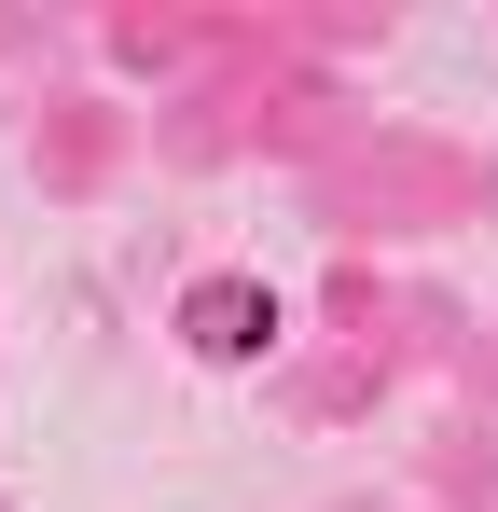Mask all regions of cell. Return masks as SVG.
<instances>
[{
	"label": "cell",
	"mask_w": 498,
	"mask_h": 512,
	"mask_svg": "<svg viewBox=\"0 0 498 512\" xmlns=\"http://www.w3.org/2000/svg\"><path fill=\"white\" fill-rule=\"evenodd\" d=\"M180 319H194V360H249V346H277V305H263V291H236V277H208Z\"/></svg>",
	"instance_id": "1"
}]
</instances>
